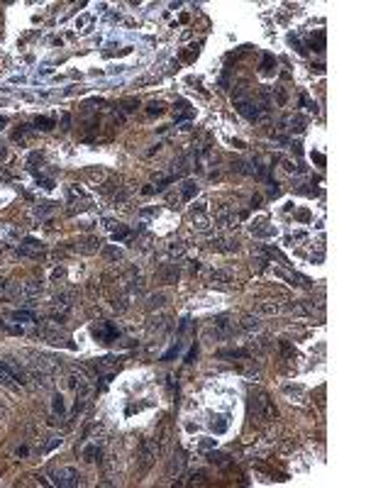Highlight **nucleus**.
<instances>
[{
    "label": "nucleus",
    "mask_w": 366,
    "mask_h": 488,
    "mask_svg": "<svg viewBox=\"0 0 366 488\" xmlns=\"http://www.w3.org/2000/svg\"><path fill=\"white\" fill-rule=\"evenodd\" d=\"M249 418L259 425H269L276 420V405L269 398L266 391H252V403H249Z\"/></svg>",
    "instance_id": "obj_1"
},
{
    "label": "nucleus",
    "mask_w": 366,
    "mask_h": 488,
    "mask_svg": "<svg viewBox=\"0 0 366 488\" xmlns=\"http://www.w3.org/2000/svg\"><path fill=\"white\" fill-rule=\"evenodd\" d=\"M54 484L64 488H71V486H81V474L73 469V466H64L54 471Z\"/></svg>",
    "instance_id": "obj_2"
},
{
    "label": "nucleus",
    "mask_w": 366,
    "mask_h": 488,
    "mask_svg": "<svg viewBox=\"0 0 366 488\" xmlns=\"http://www.w3.org/2000/svg\"><path fill=\"white\" fill-rule=\"evenodd\" d=\"M156 447H154V439H144L140 447V474H146L151 469V464L156 459Z\"/></svg>",
    "instance_id": "obj_3"
},
{
    "label": "nucleus",
    "mask_w": 366,
    "mask_h": 488,
    "mask_svg": "<svg viewBox=\"0 0 366 488\" xmlns=\"http://www.w3.org/2000/svg\"><path fill=\"white\" fill-rule=\"evenodd\" d=\"M215 220L220 222V227H227V230H232V227H237L239 225V220H242V212H237V210H232V208H218V215H215Z\"/></svg>",
    "instance_id": "obj_4"
},
{
    "label": "nucleus",
    "mask_w": 366,
    "mask_h": 488,
    "mask_svg": "<svg viewBox=\"0 0 366 488\" xmlns=\"http://www.w3.org/2000/svg\"><path fill=\"white\" fill-rule=\"evenodd\" d=\"M37 337H42L44 342H52V345H61V342L66 340L64 330H59V327H52V325H42V327L37 330Z\"/></svg>",
    "instance_id": "obj_5"
},
{
    "label": "nucleus",
    "mask_w": 366,
    "mask_h": 488,
    "mask_svg": "<svg viewBox=\"0 0 366 488\" xmlns=\"http://www.w3.org/2000/svg\"><path fill=\"white\" fill-rule=\"evenodd\" d=\"M42 252H44V244L37 242V239H25V242L17 247V254H20V257H27V259H37Z\"/></svg>",
    "instance_id": "obj_6"
},
{
    "label": "nucleus",
    "mask_w": 366,
    "mask_h": 488,
    "mask_svg": "<svg viewBox=\"0 0 366 488\" xmlns=\"http://www.w3.org/2000/svg\"><path fill=\"white\" fill-rule=\"evenodd\" d=\"M237 113L254 122V120H259V117H261V108H259L254 100H237Z\"/></svg>",
    "instance_id": "obj_7"
},
{
    "label": "nucleus",
    "mask_w": 366,
    "mask_h": 488,
    "mask_svg": "<svg viewBox=\"0 0 366 488\" xmlns=\"http://www.w3.org/2000/svg\"><path fill=\"white\" fill-rule=\"evenodd\" d=\"M208 283L213 288H220V290H229L232 276H229V271H213L210 279H208Z\"/></svg>",
    "instance_id": "obj_8"
},
{
    "label": "nucleus",
    "mask_w": 366,
    "mask_h": 488,
    "mask_svg": "<svg viewBox=\"0 0 366 488\" xmlns=\"http://www.w3.org/2000/svg\"><path fill=\"white\" fill-rule=\"evenodd\" d=\"M73 249L81 252V254H95V252L100 249V239H98V237H83V239L76 242Z\"/></svg>",
    "instance_id": "obj_9"
},
{
    "label": "nucleus",
    "mask_w": 366,
    "mask_h": 488,
    "mask_svg": "<svg viewBox=\"0 0 366 488\" xmlns=\"http://www.w3.org/2000/svg\"><path fill=\"white\" fill-rule=\"evenodd\" d=\"M42 281H27V283H22L20 286V298H25V300H32V298H39L42 295Z\"/></svg>",
    "instance_id": "obj_10"
},
{
    "label": "nucleus",
    "mask_w": 366,
    "mask_h": 488,
    "mask_svg": "<svg viewBox=\"0 0 366 488\" xmlns=\"http://www.w3.org/2000/svg\"><path fill=\"white\" fill-rule=\"evenodd\" d=\"M156 279L161 283H176L178 281V266L176 264H164L159 271H156Z\"/></svg>",
    "instance_id": "obj_11"
},
{
    "label": "nucleus",
    "mask_w": 366,
    "mask_h": 488,
    "mask_svg": "<svg viewBox=\"0 0 366 488\" xmlns=\"http://www.w3.org/2000/svg\"><path fill=\"white\" fill-rule=\"evenodd\" d=\"M276 313H281V305L274 303V300H261L254 308V315H259V317H271V315H276Z\"/></svg>",
    "instance_id": "obj_12"
},
{
    "label": "nucleus",
    "mask_w": 366,
    "mask_h": 488,
    "mask_svg": "<svg viewBox=\"0 0 366 488\" xmlns=\"http://www.w3.org/2000/svg\"><path fill=\"white\" fill-rule=\"evenodd\" d=\"M191 222H193V230H198V232H208V230H210V220L203 215V208L193 210V217H191Z\"/></svg>",
    "instance_id": "obj_13"
},
{
    "label": "nucleus",
    "mask_w": 366,
    "mask_h": 488,
    "mask_svg": "<svg viewBox=\"0 0 366 488\" xmlns=\"http://www.w3.org/2000/svg\"><path fill=\"white\" fill-rule=\"evenodd\" d=\"M218 356H220V359H249L252 351H249V349H220Z\"/></svg>",
    "instance_id": "obj_14"
},
{
    "label": "nucleus",
    "mask_w": 366,
    "mask_h": 488,
    "mask_svg": "<svg viewBox=\"0 0 366 488\" xmlns=\"http://www.w3.org/2000/svg\"><path fill=\"white\" fill-rule=\"evenodd\" d=\"M71 303H73V293H71V290H61V293L54 295V308L69 310V308H71Z\"/></svg>",
    "instance_id": "obj_15"
},
{
    "label": "nucleus",
    "mask_w": 366,
    "mask_h": 488,
    "mask_svg": "<svg viewBox=\"0 0 366 488\" xmlns=\"http://www.w3.org/2000/svg\"><path fill=\"white\" fill-rule=\"evenodd\" d=\"M0 386H5V388H10V391H17V381H15L12 373L7 371L5 364H0Z\"/></svg>",
    "instance_id": "obj_16"
},
{
    "label": "nucleus",
    "mask_w": 366,
    "mask_h": 488,
    "mask_svg": "<svg viewBox=\"0 0 366 488\" xmlns=\"http://www.w3.org/2000/svg\"><path fill=\"white\" fill-rule=\"evenodd\" d=\"M210 249H218V252H234V249H237V242L225 239V237H218V239L210 242Z\"/></svg>",
    "instance_id": "obj_17"
},
{
    "label": "nucleus",
    "mask_w": 366,
    "mask_h": 488,
    "mask_svg": "<svg viewBox=\"0 0 366 488\" xmlns=\"http://www.w3.org/2000/svg\"><path fill=\"white\" fill-rule=\"evenodd\" d=\"M252 234H254V237H274V234H276V230H274V227H271L266 220H259V222H256V225L252 227Z\"/></svg>",
    "instance_id": "obj_18"
},
{
    "label": "nucleus",
    "mask_w": 366,
    "mask_h": 488,
    "mask_svg": "<svg viewBox=\"0 0 366 488\" xmlns=\"http://www.w3.org/2000/svg\"><path fill=\"white\" fill-rule=\"evenodd\" d=\"M239 327L244 330V332H256L259 327H261V322H259V315H244L239 320Z\"/></svg>",
    "instance_id": "obj_19"
},
{
    "label": "nucleus",
    "mask_w": 366,
    "mask_h": 488,
    "mask_svg": "<svg viewBox=\"0 0 366 488\" xmlns=\"http://www.w3.org/2000/svg\"><path fill=\"white\" fill-rule=\"evenodd\" d=\"M166 305V293H154L146 298V310H159Z\"/></svg>",
    "instance_id": "obj_20"
},
{
    "label": "nucleus",
    "mask_w": 366,
    "mask_h": 488,
    "mask_svg": "<svg viewBox=\"0 0 366 488\" xmlns=\"http://www.w3.org/2000/svg\"><path fill=\"white\" fill-rule=\"evenodd\" d=\"M288 125H291V127H288L291 132H295V135H300V132L305 130V117H303V115H293V117H291V120H288Z\"/></svg>",
    "instance_id": "obj_21"
},
{
    "label": "nucleus",
    "mask_w": 366,
    "mask_h": 488,
    "mask_svg": "<svg viewBox=\"0 0 366 488\" xmlns=\"http://www.w3.org/2000/svg\"><path fill=\"white\" fill-rule=\"evenodd\" d=\"M196 193H198V186H196V183L186 181V183L181 186V198H183V201H191V198H193Z\"/></svg>",
    "instance_id": "obj_22"
},
{
    "label": "nucleus",
    "mask_w": 366,
    "mask_h": 488,
    "mask_svg": "<svg viewBox=\"0 0 366 488\" xmlns=\"http://www.w3.org/2000/svg\"><path fill=\"white\" fill-rule=\"evenodd\" d=\"M10 317L17 322H37L34 313H29V310H15V313H10Z\"/></svg>",
    "instance_id": "obj_23"
},
{
    "label": "nucleus",
    "mask_w": 366,
    "mask_h": 488,
    "mask_svg": "<svg viewBox=\"0 0 366 488\" xmlns=\"http://www.w3.org/2000/svg\"><path fill=\"white\" fill-rule=\"evenodd\" d=\"M283 393L291 396V398H303L305 391H303V386H291V383H286V386H283Z\"/></svg>",
    "instance_id": "obj_24"
},
{
    "label": "nucleus",
    "mask_w": 366,
    "mask_h": 488,
    "mask_svg": "<svg viewBox=\"0 0 366 488\" xmlns=\"http://www.w3.org/2000/svg\"><path fill=\"white\" fill-rule=\"evenodd\" d=\"M85 173H88V178H93L98 186H100V183H105V178H108V173L103 171V169H88Z\"/></svg>",
    "instance_id": "obj_25"
},
{
    "label": "nucleus",
    "mask_w": 366,
    "mask_h": 488,
    "mask_svg": "<svg viewBox=\"0 0 366 488\" xmlns=\"http://www.w3.org/2000/svg\"><path fill=\"white\" fill-rule=\"evenodd\" d=\"M181 466H183V454H181V452H178V454H173V459H171L169 474H173V471H176V474H178V471H181Z\"/></svg>",
    "instance_id": "obj_26"
},
{
    "label": "nucleus",
    "mask_w": 366,
    "mask_h": 488,
    "mask_svg": "<svg viewBox=\"0 0 366 488\" xmlns=\"http://www.w3.org/2000/svg\"><path fill=\"white\" fill-rule=\"evenodd\" d=\"M34 125H37L39 130H52V127H54V120H52V117H37Z\"/></svg>",
    "instance_id": "obj_27"
},
{
    "label": "nucleus",
    "mask_w": 366,
    "mask_h": 488,
    "mask_svg": "<svg viewBox=\"0 0 366 488\" xmlns=\"http://www.w3.org/2000/svg\"><path fill=\"white\" fill-rule=\"evenodd\" d=\"M208 461H210V464H218V466H222V464L227 461V457H225V454H220V452H210V454H208Z\"/></svg>",
    "instance_id": "obj_28"
},
{
    "label": "nucleus",
    "mask_w": 366,
    "mask_h": 488,
    "mask_svg": "<svg viewBox=\"0 0 366 488\" xmlns=\"http://www.w3.org/2000/svg\"><path fill=\"white\" fill-rule=\"evenodd\" d=\"M169 254H171V257H183V244H181V242H171V244H169Z\"/></svg>",
    "instance_id": "obj_29"
},
{
    "label": "nucleus",
    "mask_w": 366,
    "mask_h": 488,
    "mask_svg": "<svg viewBox=\"0 0 366 488\" xmlns=\"http://www.w3.org/2000/svg\"><path fill=\"white\" fill-rule=\"evenodd\" d=\"M146 113H149V115H161V113H164V105L154 100V103H149V108H146Z\"/></svg>",
    "instance_id": "obj_30"
},
{
    "label": "nucleus",
    "mask_w": 366,
    "mask_h": 488,
    "mask_svg": "<svg viewBox=\"0 0 366 488\" xmlns=\"http://www.w3.org/2000/svg\"><path fill=\"white\" fill-rule=\"evenodd\" d=\"M52 410H54V413H59V415H61L64 410H66V408H64V398H61V396H54V403H52Z\"/></svg>",
    "instance_id": "obj_31"
},
{
    "label": "nucleus",
    "mask_w": 366,
    "mask_h": 488,
    "mask_svg": "<svg viewBox=\"0 0 366 488\" xmlns=\"http://www.w3.org/2000/svg\"><path fill=\"white\" fill-rule=\"evenodd\" d=\"M142 290H144V281H142V279L130 281V293H142Z\"/></svg>",
    "instance_id": "obj_32"
},
{
    "label": "nucleus",
    "mask_w": 366,
    "mask_h": 488,
    "mask_svg": "<svg viewBox=\"0 0 366 488\" xmlns=\"http://www.w3.org/2000/svg\"><path fill=\"white\" fill-rule=\"evenodd\" d=\"M281 351H283V356H288V359H293V356H295V349L288 345V342H281Z\"/></svg>",
    "instance_id": "obj_33"
},
{
    "label": "nucleus",
    "mask_w": 366,
    "mask_h": 488,
    "mask_svg": "<svg viewBox=\"0 0 366 488\" xmlns=\"http://www.w3.org/2000/svg\"><path fill=\"white\" fill-rule=\"evenodd\" d=\"M54 447H61V437H52V439H49L42 449H44V452H49V449H54Z\"/></svg>",
    "instance_id": "obj_34"
},
{
    "label": "nucleus",
    "mask_w": 366,
    "mask_h": 488,
    "mask_svg": "<svg viewBox=\"0 0 366 488\" xmlns=\"http://www.w3.org/2000/svg\"><path fill=\"white\" fill-rule=\"evenodd\" d=\"M215 447V439L213 437H203L200 439V449H213Z\"/></svg>",
    "instance_id": "obj_35"
},
{
    "label": "nucleus",
    "mask_w": 366,
    "mask_h": 488,
    "mask_svg": "<svg viewBox=\"0 0 366 488\" xmlns=\"http://www.w3.org/2000/svg\"><path fill=\"white\" fill-rule=\"evenodd\" d=\"M191 484H205V474L203 471H193L191 474Z\"/></svg>",
    "instance_id": "obj_36"
},
{
    "label": "nucleus",
    "mask_w": 366,
    "mask_h": 488,
    "mask_svg": "<svg viewBox=\"0 0 366 488\" xmlns=\"http://www.w3.org/2000/svg\"><path fill=\"white\" fill-rule=\"evenodd\" d=\"M105 257L108 259H122V252L115 249V247H108V249H105Z\"/></svg>",
    "instance_id": "obj_37"
},
{
    "label": "nucleus",
    "mask_w": 366,
    "mask_h": 488,
    "mask_svg": "<svg viewBox=\"0 0 366 488\" xmlns=\"http://www.w3.org/2000/svg\"><path fill=\"white\" fill-rule=\"evenodd\" d=\"M122 105H125V110H135L140 103H137V100H132V98H127V100H122Z\"/></svg>",
    "instance_id": "obj_38"
},
{
    "label": "nucleus",
    "mask_w": 366,
    "mask_h": 488,
    "mask_svg": "<svg viewBox=\"0 0 366 488\" xmlns=\"http://www.w3.org/2000/svg\"><path fill=\"white\" fill-rule=\"evenodd\" d=\"M271 64H274V59L266 57V59H264V66H261V71H264V73H269V71H271Z\"/></svg>",
    "instance_id": "obj_39"
},
{
    "label": "nucleus",
    "mask_w": 366,
    "mask_h": 488,
    "mask_svg": "<svg viewBox=\"0 0 366 488\" xmlns=\"http://www.w3.org/2000/svg\"><path fill=\"white\" fill-rule=\"evenodd\" d=\"M113 308H115V310H120V313H122V310L127 308V305H125V298H120V300H113Z\"/></svg>",
    "instance_id": "obj_40"
},
{
    "label": "nucleus",
    "mask_w": 366,
    "mask_h": 488,
    "mask_svg": "<svg viewBox=\"0 0 366 488\" xmlns=\"http://www.w3.org/2000/svg\"><path fill=\"white\" fill-rule=\"evenodd\" d=\"M283 169H286V171H298V166H295L293 161H283Z\"/></svg>",
    "instance_id": "obj_41"
},
{
    "label": "nucleus",
    "mask_w": 366,
    "mask_h": 488,
    "mask_svg": "<svg viewBox=\"0 0 366 488\" xmlns=\"http://www.w3.org/2000/svg\"><path fill=\"white\" fill-rule=\"evenodd\" d=\"M276 98H279V105H283V103H286V90L279 88V90H276Z\"/></svg>",
    "instance_id": "obj_42"
},
{
    "label": "nucleus",
    "mask_w": 366,
    "mask_h": 488,
    "mask_svg": "<svg viewBox=\"0 0 366 488\" xmlns=\"http://www.w3.org/2000/svg\"><path fill=\"white\" fill-rule=\"evenodd\" d=\"M5 156H7V151H5V149L0 146V159H5Z\"/></svg>",
    "instance_id": "obj_43"
}]
</instances>
